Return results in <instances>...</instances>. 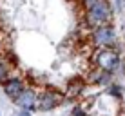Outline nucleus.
<instances>
[{
    "label": "nucleus",
    "mask_w": 125,
    "mask_h": 116,
    "mask_svg": "<svg viewBox=\"0 0 125 116\" xmlns=\"http://www.w3.org/2000/svg\"><path fill=\"white\" fill-rule=\"evenodd\" d=\"M111 18H113V9H111V4L107 0H102L100 4H96L91 9H85L83 15L85 25L89 29H96L100 25L111 24Z\"/></svg>",
    "instance_id": "nucleus-1"
},
{
    "label": "nucleus",
    "mask_w": 125,
    "mask_h": 116,
    "mask_svg": "<svg viewBox=\"0 0 125 116\" xmlns=\"http://www.w3.org/2000/svg\"><path fill=\"white\" fill-rule=\"evenodd\" d=\"M94 62L100 67L102 71L105 73H114L120 65V54L118 51L113 49V47H105V49H100L94 56Z\"/></svg>",
    "instance_id": "nucleus-2"
},
{
    "label": "nucleus",
    "mask_w": 125,
    "mask_h": 116,
    "mask_svg": "<svg viewBox=\"0 0 125 116\" xmlns=\"http://www.w3.org/2000/svg\"><path fill=\"white\" fill-rule=\"evenodd\" d=\"M93 44L100 49H105V47H114L116 44V31L111 24L100 25V27L93 29Z\"/></svg>",
    "instance_id": "nucleus-3"
},
{
    "label": "nucleus",
    "mask_w": 125,
    "mask_h": 116,
    "mask_svg": "<svg viewBox=\"0 0 125 116\" xmlns=\"http://www.w3.org/2000/svg\"><path fill=\"white\" fill-rule=\"evenodd\" d=\"M63 94L58 93L56 89H45L44 93L40 94V100H38V109L40 111H51L54 107H58L63 102Z\"/></svg>",
    "instance_id": "nucleus-4"
},
{
    "label": "nucleus",
    "mask_w": 125,
    "mask_h": 116,
    "mask_svg": "<svg viewBox=\"0 0 125 116\" xmlns=\"http://www.w3.org/2000/svg\"><path fill=\"white\" fill-rule=\"evenodd\" d=\"M38 100H40V94H38L34 89H25V91L16 98V105L20 109H25V111H36L38 109Z\"/></svg>",
    "instance_id": "nucleus-5"
},
{
    "label": "nucleus",
    "mask_w": 125,
    "mask_h": 116,
    "mask_svg": "<svg viewBox=\"0 0 125 116\" xmlns=\"http://www.w3.org/2000/svg\"><path fill=\"white\" fill-rule=\"evenodd\" d=\"M2 89H4V93L7 94V98L16 100V98H18L27 87H25V84H24L22 78H15V76L11 78V76H9V78L2 84Z\"/></svg>",
    "instance_id": "nucleus-6"
},
{
    "label": "nucleus",
    "mask_w": 125,
    "mask_h": 116,
    "mask_svg": "<svg viewBox=\"0 0 125 116\" xmlns=\"http://www.w3.org/2000/svg\"><path fill=\"white\" fill-rule=\"evenodd\" d=\"M82 89H83V80L82 78H73L71 82H69L67 93H69V96H76V94L82 93Z\"/></svg>",
    "instance_id": "nucleus-7"
},
{
    "label": "nucleus",
    "mask_w": 125,
    "mask_h": 116,
    "mask_svg": "<svg viewBox=\"0 0 125 116\" xmlns=\"http://www.w3.org/2000/svg\"><path fill=\"white\" fill-rule=\"evenodd\" d=\"M7 78H9V65H7V62L4 60V62L0 63V84H4Z\"/></svg>",
    "instance_id": "nucleus-8"
},
{
    "label": "nucleus",
    "mask_w": 125,
    "mask_h": 116,
    "mask_svg": "<svg viewBox=\"0 0 125 116\" xmlns=\"http://www.w3.org/2000/svg\"><path fill=\"white\" fill-rule=\"evenodd\" d=\"M102 0H80V4L85 7V9H91V7H94L96 4H100Z\"/></svg>",
    "instance_id": "nucleus-9"
},
{
    "label": "nucleus",
    "mask_w": 125,
    "mask_h": 116,
    "mask_svg": "<svg viewBox=\"0 0 125 116\" xmlns=\"http://www.w3.org/2000/svg\"><path fill=\"white\" fill-rule=\"evenodd\" d=\"M109 93L113 94V96H122V93H120V87H118V85H111V87H109Z\"/></svg>",
    "instance_id": "nucleus-10"
},
{
    "label": "nucleus",
    "mask_w": 125,
    "mask_h": 116,
    "mask_svg": "<svg viewBox=\"0 0 125 116\" xmlns=\"http://www.w3.org/2000/svg\"><path fill=\"white\" fill-rule=\"evenodd\" d=\"M71 116H85V111L82 109V107H74L73 113H71Z\"/></svg>",
    "instance_id": "nucleus-11"
},
{
    "label": "nucleus",
    "mask_w": 125,
    "mask_h": 116,
    "mask_svg": "<svg viewBox=\"0 0 125 116\" xmlns=\"http://www.w3.org/2000/svg\"><path fill=\"white\" fill-rule=\"evenodd\" d=\"M18 116H31V111H25V109H22V113H20Z\"/></svg>",
    "instance_id": "nucleus-12"
},
{
    "label": "nucleus",
    "mask_w": 125,
    "mask_h": 116,
    "mask_svg": "<svg viewBox=\"0 0 125 116\" xmlns=\"http://www.w3.org/2000/svg\"><path fill=\"white\" fill-rule=\"evenodd\" d=\"M2 62H4V58H2V56H0V63H2Z\"/></svg>",
    "instance_id": "nucleus-13"
},
{
    "label": "nucleus",
    "mask_w": 125,
    "mask_h": 116,
    "mask_svg": "<svg viewBox=\"0 0 125 116\" xmlns=\"http://www.w3.org/2000/svg\"><path fill=\"white\" fill-rule=\"evenodd\" d=\"M0 49H2V44H0Z\"/></svg>",
    "instance_id": "nucleus-14"
}]
</instances>
